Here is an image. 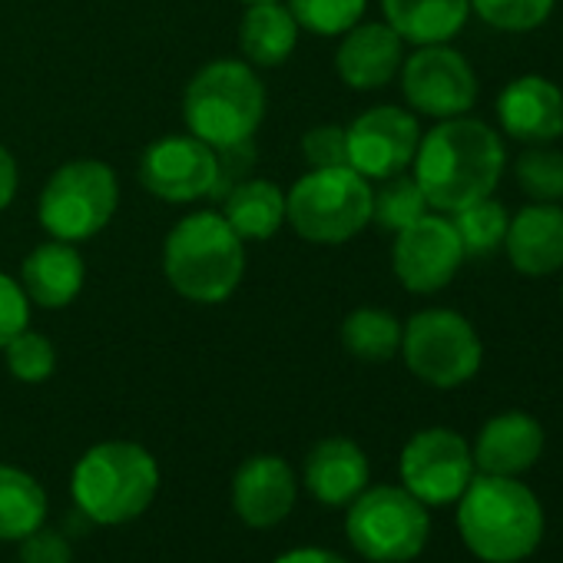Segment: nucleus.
I'll use <instances>...</instances> for the list:
<instances>
[{
  "label": "nucleus",
  "mask_w": 563,
  "mask_h": 563,
  "mask_svg": "<svg viewBox=\"0 0 563 563\" xmlns=\"http://www.w3.org/2000/svg\"><path fill=\"white\" fill-rule=\"evenodd\" d=\"M504 143L487 123L451 117L421 133L411 176L421 186L428 209L451 216L484 196H494L504 176Z\"/></svg>",
  "instance_id": "1"
},
{
  "label": "nucleus",
  "mask_w": 563,
  "mask_h": 563,
  "mask_svg": "<svg viewBox=\"0 0 563 563\" xmlns=\"http://www.w3.org/2000/svg\"><path fill=\"white\" fill-rule=\"evenodd\" d=\"M543 507L520 477L474 474L457 497V533L484 563H520L543 540Z\"/></svg>",
  "instance_id": "2"
},
{
  "label": "nucleus",
  "mask_w": 563,
  "mask_h": 563,
  "mask_svg": "<svg viewBox=\"0 0 563 563\" xmlns=\"http://www.w3.org/2000/svg\"><path fill=\"white\" fill-rule=\"evenodd\" d=\"M163 275L179 299L192 306H222L245 278V242L222 212H189L163 242Z\"/></svg>",
  "instance_id": "3"
},
{
  "label": "nucleus",
  "mask_w": 563,
  "mask_h": 563,
  "mask_svg": "<svg viewBox=\"0 0 563 563\" xmlns=\"http://www.w3.org/2000/svg\"><path fill=\"white\" fill-rule=\"evenodd\" d=\"M265 84L242 57H222L199 67L183 90L186 133L209 143L216 153L245 146L265 120Z\"/></svg>",
  "instance_id": "4"
},
{
  "label": "nucleus",
  "mask_w": 563,
  "mask_h": 563,
  "mask_svg": "<svg viewBox=\"0 0 563 563\" xmlns=\"http://www.w3.org/2000/svg\"><path fill=\"white\" fill-rule=\"evenodd\" d=\"M70 494L87 520L120 527L146 514L156 500L159 464L136 441H100L74 464Z\"/></svg>",
  "instance_id": "5"
},
{
  "label": "nucleus",
  "mask_w": 563,
  "mask_h": 563,
  "mask_svg": "<svg viewBox=\"0 0 563 563\" xmlns=\"http://www.w3.org/2000/svg\"><path fill=\"white\" fill-rule=\"evenodd\" d=\"M286 225L309 245H342L372 225V183L352 166L309 169L286 189Z\"/></svg>",
  "instance_id": "6"
},
{
  "label": "nucleus",
  "mask_w": 563,
  "mask_h": 563,
  "mask_svg": "<svg viewBox=\"0 0 563 563\" xmlns=\"http://www.w3.org/2000/svg\"><path fill=\"white\" fill-rule=\"evenodd\" d=\"M120 206V179L110 163L84 156L57 166L41 189L37 219L51 239L87 242L100 235Z\"/></svg>",
  "instance_id": "7"
},
{
  "label": "nucleus",
  "mask_w": 563,
  "mask_h": 563,
  "mask_svg": "<svg viewBox=\"0 0 563 563\" xmlns=\"http://www.w3.org/2000/svg\"><path fill=\"white\" fill-rule=\"evenodd\" d=\"M349 543L372 563H408L421 556L431 537L428 507L405 487H365L349 504Z\"/></svg>",
  "instance_id": "8"
},
{
  "label": "nucleus",
  "mask_w": 563,
  "mask_h": 563,
  "mask_svg": "<svg viewBox=\"0 0 563 563\" xmlns=\"http://www.w3.org/2000/svg\"><path fill=\"white\" fill-rule=\"evenodd\" d=\"M408 372L431 388H457L481 372L484 345L474 325L454 309H424L401 325Z\"/></svg>",
  "instance_id": "9"
},
{
  "label": "nucleus",
  "mask_w": 563,
  "mask_h": 563,
  "mask_svg": "<svg viewBox=\"0 0 563 563\" xmlns=\"http://www.w3.org/2000/svg\"><path fill=\"white\" fill-rule=\"evenodd\" d=\"M405 103L431 120L467 117L477 103V77L464 54L448 44H424L411 57H405L401 70Z\"/></svg>",
  "instance_id": "10"
},
{
  "label": "nucleus",
  "mask_w": 563,
  "mask_h": 563,
  "mask_svg": "<svg viewBox=\"0 0 563 563\" xmlns=\"http://www.w3.org/2000/svg\"><path fill=\"white\" fill-rule=\"evenodd\" d=\"M136 173L153 199L189 206L219 186V153L192 133H169L143 150Z\"/></svg>",
  "instance_id": "11"
},
{
  "label": "nucleus",
  "mask_w": 563,
  "mask_h": 563,
  "mask_svg": "<svg viewBox=\"0 0 563 563\" xmlns=\"http://www.w3.org/2000/svg\"><path fill=\"white\" fill-rule=\"evenodd\" d=\"M398 471H401V487L411 490L424 507L457 504V497L477 474L467 441L451 428L418 431L405 444Z\"/></svg>",
  "instance_id": "12"
},
{
  "label": "nucleus",
  "mask_w": 563,
  "mask_h": 563,
  "mask_svg": "<svg viewBox=\"0 0 563 563\" xmlns=\"http://www.w3.org/2000/svg\"><path fill=\"white\" fill-rule=\"evenodd\" d=\"M464 262V245L448 216H421L418 222L395 232L391 272L401 286L415 296L441 292L457 275Z\"/></svg>",
  "instance_id": "13"
},
{
  "label": "nucleus",
  "mask_w": 563,
  "mask_h": 563,
  "mask_svg": "<svg viewBox=\"0 0 563 563\" xmlns=\"http://www.w3.org/2000/svg\"><path fill=\"white\" fill-rule=\"evenodd\" d=\"M349 166L372 179L408 173L421 143V126L411 110L382 103L355 117L349 126Z\"/></svg>",
  "instance_id": "14"
},
{
  "label": "nucleus",
  "mask_w": 563,
  "mask_h": 563,
  "mask_svg": "<svg viewBox=\"0 0 563 563\" xmlns=\"http://www.w3.org/2000/svg\"><path fill=\"white\" fill-rule=\"evenodd\" d=\"M299 481L286 457L255 454L232 474V510L245 527L268 530L296 510Z\"/></svg>",
  "instance_id": "15"
},
{
  "label": "nucleus",
  "mask_w": 563,
  "mask_h": 563,
  "mask_svg": "<svg viewBox=\"0 0 563 563\" xmlns=\"http://www.w3.org/2000/svg\"><path fill=\"white\" fill-rule=\"evenodd\" d=\"M405 64V41L385 21H358L339 37L335 74L349 90H382Z\"/></svg>",
  "instance_id": "16"
},
{
  "label": "nucleus",
  "mask_w": 563,
  "mask_h": 563,
  "mask_svg": "<svg viewBox=\"0 0 563 563\" xmlns=\"http://www.w3.org/2000/svg\"><path fill=\"white\" fill-rule=\"evenodd\" d=\"M497 120L517 143L550 146L563 136V90L537 74L517 77L497 97Z\"/></svg>",
  "instance_id": "17"
},
{
  "label": "nucleus",
  "mask_w": 563,
  "mask_h": 563,
  "mask_svg": "<svg viewBox=\"0 0 563 563\" xmlns=\"http://www.w3.org/2000/svg\"><path fill=\"white\" fill-rule=\"evenodd\" d=\"M21 289L37 309H67L77 302L87 282L84 252L74 242L47 239L34 245L21 262Z\"/></svg>",
  "instance_id": "18"
},
{
  "label": "nucleus",
  "mask_w": 563,
  "mask_h": 563,
  "mask_svg": "<svg viewBox=\"0 0 563 563\" xmlns=\"http://www.w3.org/2000/svg\"><path fill=\"white\" fill-rule=\"evenodd\" d=\"M543 444H547V434L537 418H530L527 411H504V415H494L481 428L471 454L481 474L520 477L540 461Z\"/></svg>",
  "instance_id": "19"
},
{
  "label": "nucleus",
  "mask_w": 563,
  "mask_h": 563,
  "mask_svg": "<svg viewBox=\"0 0 563 563\" xmlns=\"http://www.w3.org/2000/svg\"><path fill=\"white\" fill-rule=\"evenodd\" d=\"M306 487L325 507H349L372 481L368 454L352 438H322L306 457Z\"/></svg>",
  "instance_id": "20"
},
{
  "label": "nucleus",
  "mask_w": 563,
  "mask_h": 563,
  "mask_svg": "<svg viewBox=\"0 0 563 563\" xmlns=\"http://www.w3.org/2000/svg\"><path fill=\"white\" fill-rule=\"evenodd\" d=\"M504 249L520 275H550L563 268V209L533 202L507 222Z\"/></svg>",
  "instance_id": "21"
},
{
  "label": "nucleus",
  "mask_w": 563,
  "mask_h": 563,
  "mask_svg": "<svg viewBox=\"0 0 563 563\" xmlns=\"http://www.w3.org/2000/svg\"><path fill=\"white\" fill-rule=\"evenodd\" d=\"M299 24L286 0H265V4H245L239 21V51L242 60L255 70L282 67L299 47Z\"/></svg>",
  "instance_id": "22"
},
{
  "label": "nucleus",
  "mask_w": 563,
  "mask_h": 563,
  "mask_svg": "<svg viewBox=\"0 0 563 563\" xmlns=\"http://www.w3.org/2000/svg\"><path fill=\"white\" fill-rule=\"evenodd\" d=\"M382 14L405 44H451L467 24L471 0H382Z\"/></svg>",
  "instance_id": "23"
},
{
  "label": "nucleus",
  "mask_w": 563,
  "mask_h": 563,
  "mask_svg": "<svg viewBox=\"0 0 563 563\" xmlns=\"http://www.w3.org/2000/svg\"><path fill=\"white\" fill-rule=\"evenodd\" d=\"M222 219L242 242H265L286 225V189L272 179H245L225 196Z\"/></svg>",
  "instance_id": "24"
},
{
  "label": "nucleus",
  "mask_w": 563,
  "mask_h": 563,
  "mask_svg": "<svg viewBox=\"0 0 563 563\" xmlns=\"http://www.w3.org/2000/svg\"><path fill=\"white\" fill-rule=\"evenodd\" d=\"M47 490L14 464H0V540L21 543L47 520Z\"/></svg>",
  "instance_id": "25"
},
{
  "label": "nucleus",
  "mask_w": 563,
  "mask_h": 563,
  "mask_svg": "<svg viewBox=\"0 0 563 563\" xmlns=\"http://www.w3.org/2000/svg\"><path fill=\"white\" fill-rule=\"evenodd\" d=\"M342 349L358 362H391L401 352V322L388 309H355L342 322Z\"/></svg>",
  "instance_id": "26"
},
{
  "label": "nucleus",
  "mask_w": 563,
  "mask_h": 563,
  "mask_svg": "<svg viewBox=\"0 0 563 563\" xmlns=\"http://www.w3.org/2000/svg\"><path fill=\"white\" fill-rule=\"evenodd\" d=\"M428 212V199L415 176L398 173L382 179L378 189H372V222H378L388 232H401L405 225L418 222Z\"/></svg>",
  "instance_id": "27"
},
{
  "label": "nucleus",
  "mask_w": 563,
  "mask_h": 563,
  "mask_svg": "<svg viewBox=\"0 0 563 563\" xmlns=\"http://www.w3.org/2000/svg\"><path fill=\"white\" fill-rule=\"evenodd\" d=\"M451 222L457 229V239L464 245V255H487L494 249L504 245V235H507V209L500 202H494L490 196L451 212Z\"/></svg>",
  "instance_id": "28"
},
{
  "label": "nucleus",
  "mask_w": 563,
  "mask_h": 563,
  "mask_svg": "<svg viewBox=\"0 0 563 563\" xmlns=\"http://www.w3.org/2000/svg\"><path fill=\"white\" fill-rule=\"evenodd\" d=\"M286 8L299 31L312 37H342L365 18L368 0H286Z\"/></svg>",
  "instance_id": "29"
},
{
  "label": "nucleus",
  "mask_w": 563,
  "mask_h": 563,
  "mask_svg": "<svg viewBox=\"0 0 563 563\" xmlns=\"http://www.w3.org/2000/svg\"><path fill=\"white\" fill-rule=\"evenodd\" d=\"M0 352H4L8 372L24 385H44L57 372V345L31 325L18 332Z\"/></svg>",
  "instance_id": "30"
},
{
  "label": "nucleus",
  "mask_w": 563,
  "mask_h": 563,
  "mask_svg": "<svg viewBox=\"0 0 563 563\" xmlns=\"http://www.w3.org/2000/svg\"><path fill=\"white\" fill-rule=\"evenodd\" d=\"M514 173H517L520 189L533 202H556V199H563V153L560 150L530 146L514 163Z\"/></svg>",
  "instance_id": "31"
},
{
  "label": "nucleus",
  "mask_w": 563,
  "mask_h": 563,
  "mask_svg": "<svg viewBox=\"0 0 563 563\" xmlns=\"http://www.w3.org/2000/svg\"><path fill=\"white\" fill-rule=\"evenodd\" d=\"M471 11L494 31L527 34L550 18L553 0H471Z\"/></svg>",
  "instance_id": "32"
},
{
  "label": "nucleus",
  "mask_w": 563,
  "mask_h": 563,
  "mask_svg": "<svg viewBox=\"0 0 563 563\" xmlns=\"http://www.w3.org/2000/svg\"><path fill=\"white\" fill-rule=\"evenodd\" d=\"M302 156L309 169H332V166H349V133L339 123H322L312 126L302 136Z\"/></svg>",
  "instance_id": "33"
},
{
  "label": "nucleus",
  "mask_w": 563,
  "mask_h": 563,
  "mask_svg": "<svg viewBox=\"0 0 563 563\" xmlns=\"http://www.w3.org/2000/svg\"><path fill=\"white\" fill-rule=\"evenodd\" d=\"M31 325V299L21 289V282L8 272H0V349L18 332Z\"/></svg>",
  "instance_id": "34"
},
{
  "label": "nucleus",
  "mask_w": 563,
  "mask_h": 563,
  "mask_svg": "<svg viewBox=\"0 0 563 563\" xmlns=\"http://www.w3.org/2000/svg\"><path fill=\"white\" fill-rule=\"evenodd\" d=\"M21 563H74V550L70 543L54 533V530H34L31 537L21 540Z\"/></svg>",
  "instance_id": "35"
},
{
  "label": "nucleus",
  "mask_w": 563,
  "mask_h": 563,
  "mask_svg": "<svg viewBox=\"0 0 563 563\" xmlns=\"http://www.w3.org/2000/svg\"><path fill=\"white\" fill-rule=\"evenodd\" d=\"M18 189H21L18 159H14V153L4 143H0V212H4L18 199Z\"/></svg>",
  "instance_id": "36"
},
{
  "label": "nucleus",
  "mask_w": 563,
  "mask_h": 563,
  "mask_svg": "<svg viewBox=\"0 0 563 563\" xmlns=\"http://www.w3.org/2000/svg\"><path fill=\"white\" fill-rule=\"evenodd\" d=\"M272 563H349V560L332 550H322V547H299V550L275 556Z\"/></svg>",
  "instance_id": "37"
},
{
  "label": "nucleus",
  "mask_w": 563,
  "mask_h": 563,
  "mask_svg": "<svg viewBox=\"0 0 563 563\" xmlns=\"http://www.w3.org/2000/svg\"><path fill=\"white\" fill-rule=\"evenodd\" d=\"M242 4H265V0H242Z\"/></svg>",
  "instance_id": "38"
}]
</instances>
